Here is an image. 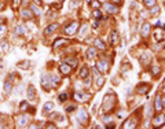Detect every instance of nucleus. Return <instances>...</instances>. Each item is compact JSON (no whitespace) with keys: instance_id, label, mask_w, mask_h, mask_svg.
I'll list each match as a JSON object with an SVG mask.
<instances>
[{"instance_id":"nucleus-31","label":"nucleus","mask_w":165,"mask_h":129,"mask_svg":"<svg viewBox=\"0 0 165 129\" xmlns=\"http://www.w3.org/2000/svg\"><path fill=\"white\" fill-rule=\"evenodd\" d=\"M26 107H29V103H28V102H22V105H21V110H25Z\"/></svg>"},{"instance_id":"nucleus-44","label":"nucleus","mask_w":165,"mask_h":129,"mask_svg":"<svg viewBox=\"0 0 165 129\" xmlns=\"http://www.w3.org/2000/svg\"><path fill=\"white\" fill-rule=\"evenodd\" d=\"M164 85H165V82H164Z\"/></svg>"},{"instance_id":"nucleus-18","label":"nucleus","mask_w":165,"mask_h":129,"mask_svg":"<svg viewBox=\"0 0 165 129\" xmlns=\"http://www.w3.org/2000/svg\"><path fill=\"white\" fill-rule=\"evenodd\" d=\"M21 14H22V17H24L25 19H30L32 18V11H30V10H22V13H21Z\"/></svg>"},{"instance_id":"nucleus-45","label":"nucleus","mask_w":165,"mask_h":129,"mask_svg":"<svg viewBox=\"0 0 165 129\" xmlns=\"http://www.w3.org/2000/svg\"><path fill=\"white\" fill-rule=\"evenodd\" d=\"M61 1H62V0H61Z\"/></svg>"},{"instance_id":"nucleus-7","label":"nucleus","mask_w":165,"mask_h":129,"mask_svg":"<svg viewBox=\"0 0 165 129\" xmlns=\"http://www.w3.org/2000/svg\"><path fill=\"white\" fill-rule=\"evenodd\" d=\"M77 120H78V122H87V120H88V115H87V111L84 110V109H81V110H78V113H77Z\"/></svg>"},{"instance_id":"nucleus-37","label":"nucleus","mask_w":165,"mask_h":129,"mask_svg":"<svg viewBox=\"0 0 165 129\" xmlns=\"http://www.w3.org/2000/svg\"><path fill=\"white\" fill-rule=\"evenodd\" d=\"M106 128H114V124H107Z\"/></svg>"},{"instance_id":"nucleus-8","label":"nucleus","mask_w":165,"mask_h":129,"mask_svg":"<svg viewBox=\"0 0 165 129\" xmlns=\"http://www.w3.org/2000/svg\"><path fill=\"white\" fill-rule=\"evenodd\" d=\"M154 107L157 111H161L164 109V105H162V99L160 98V95L155 96V103H154Z\"/></svg>"},{"instance_id":"nucleus-21","label":"nucleus","mask_w":165,"mask_h":129,"mask_svg":"<svg viewBox=\"0 0 165 129\" xmlns=\"http://www.w3.org/2000/svg\"><path fill=\"white\" fill-rule=\"evenodd\" d=\"M15 34H24L25 32H26V29L24 28V26H22V25H18V26H17V28H15Z\"/></svg>"},{"instance_id":"nucleus-33","label":"nucleus","mask_w":165,"mask_h":129,"mask_svg":"<svg viewBox=\"0 0 165 129\" xmlns=\"http://www.w3.org/2000/svg\"><path fill=\"white\" fill-rule=\"evenodd\" d=\"M158 72H160V70H158V67H157V66L153 67V74H154V76H155V74H158Z\"/></svg>"},{"instance_id":"nucleus-35","label":"nucleus","mask_w":165,"mask_h":129,"mask_svg":"<svg viewBox=\"0 0 165 129\" xmlns=\"http://www.w3.org/2000/svg\"><path fill=\"white\" fill-rule=\"evenodd\" d=\"M92 7L98 8V7H99V3H98V1H92Z\"/></svg>"},{"instance_id":"nucleus-2","label":"nucleus","mask_w":165,"mask_h":129,"mask_svg":"<svg viewBox=\"0 0 165 129\" xmlns=\"http://www.w3.org/2000/svg\"><path fill=\"white\" fill-rule=\"evenodd\" d=\"M51 76H48V74H44L43 77H41V85H43V88L45 89V91H48V89H51L52 88V84H51Z\"/></svg>"},{"instance_id":"nucleus-30","label":"nucleus","mask_w":165,"mask_h":129,"mask_svg":"<svg viewBox=\"0 0 165 129\" xmlns=\"http://www.w3.org/2000/svg\"><path fill=\"white\" fill-rule=\"evenodd\" d=\"M58 98H59V100H61V102H65L66 99H68V95H66V93H61Z\"/></svg>"},{"instance_id":"nucleus-9","label":"nucleus","mask_w":165,"mask_h":129,"mask_svg":"<svg viewBox=\"0 0 165 129\" xmlns=\"http://www.w3.org/2000/svg\"><path fill=\"white\" fill-rule=\"evenodd\" d=\"M149 89H150L149 84H139V85L136 86V91L139 92V93H146V92H149Z\"/></svg>"},{"instance_id":"nucleus-16","label":"nucleus","mask_w":165,"mask_h":129,"mask_svg":"<svg viewBox=\"0 0 165 129\" xmlns=\"http://www.w3.org/2000/svg\"><path fill=\"white\" fill-rule=\"evenodd\" d=\"M11 89H13V81H11V80H7V81L4 82V92L6 93H10Z\"/></svg>"},{"instance_id":"nucleus-27","label":"nucleus","mask_w":165,"mask_h":129,"mask_svg":"<svg viewBox=\"0 0 165 129\" xmlns=\"http://www.w3.org/2000/svg\"><path fill=\"white\" fill-rule=\"evenodd\" d=\"M68 63H69V65H72L73 69L77 66V61H76V59H72V58H69V59H68Z\"/></svg>"},{"instance_id":"nucleus-41","label":"nucleus","mask_w":165,"mask_h":129,"mask_svg":"<svg viewBox=\"0 0 165 129\" xmlns=\"http://www.w3.org/2000/svg\"><path fill=\"white\" fill-rule=\"evenodd\" d=\"M87 1H92V0H87Z\"/></svg>"},{"instance_id":"nucleus-5","label":"nucleus","mask_w":165,"mask_h":129,"mask_svg":"<svg viewBox=\"0 0 165 129\" xmlns=\"http://www.w3.org/2000/svg\"><path fill=\"white\" fill-rule=\"evenodd\" d=\"M73 67L69 65V63H62L61 66H59V72H61V74H63V76H68L69 73L72 72Z\"/></svg>"},{"instance_id":"nucleus-15","label":"nucleus","mask_w":165,"mask_h":129,"mask_svg":"<svg viewBox=\"0 0 165 129\" xmlns=\"http://www.w3.org/2000/svg\"><path fill=\"white\" fill-rule=\"evenodd\" d=\"M110 43H112V45H116V44L118 43V33H117L116 30H113V32H112V37H110Z\"/></svg>"},{"instance_id":"nucleus-23","label":"nucleus","mask_w":165,"mask_h":129,"mask_svg":"<svg viewBox=\"0 0 165 129\" xmlns=\"http://www.w3.org/2000/svg\"><path fill=\"white\" fill-rule=\"evenodd\" d=\"M87 58L88 59H94V58H95V48H89V50H88Z\"/></svg>"},{"instance_id":"nucleus-34","label":"nucleus","mask_w":165,"mask_h":129,"mask_svg":"<svg viewBox=\"0 0 165 129\" xmlns=\"http://www.w3.org/2000/svg\"><path fill=\"white\" fill-rule=\"evenodd\" d=\"M32 8H33V11H34V13H36V14H37V15L40 14V10L37 8V7H34V6H33V7H32Z\"/></svg>"},{"instance_id":"nucleus-6","label":"nucleus","mask_w":165,"mask_h":129,"mask_svg":"<svg viewBox=\"0 0 165 129\" xmlns=\"http://www.w3.org/2000/svg\"><path fill=\"white\" fill-rule=\"evenodd\" d=\"M74 99L78 102H87L91 99V95H85V93H81V92H76V93H74Z\"/></svg>"},{"instance_id":"nucleus-17","label":"nucleus","mask_w":165,"mask_h":129,"mask_svg":"<svg viewBox=\"0 0 165 129\" xmlns=\"http://www.w3.org/2000/svg\"><path fill=\"white\" fill-rule=\"evenodd\" d=\"M105 10H106V11H109V13H112V14H116L117 13V8L116 7H114V6H112V4H105Z\"/></svg>"},{"instance_id":"nucleus-29","label":"nucleus","mask_w":165,"mask_h":129,"mask_svg":"<svg viewBox=\"0 0 165 129\" xmlns=\"http://www.w3.org/2000/svg\"><path fill=\"white\" fill-rule=\"evenodd\" d=\"M6 30H7V28H6V25H3L1 22H0V36H1L3 33H4Z\"/></svg>"},{"instance_id":"nucleus-12","label":"nucleus","mask_w":165,"mask_h":129,"mask_svg":"<svg viewBox=\"0 0 165 129\" xmlns=\"http://www.w3.org/2000/svg\"><path fill=\"white\" fill-rule=\"evenodd\" d=\"M17 124L20 126H26L28 125V115H21L17 118Z\"/></svg>"},{"instance_id":"nucleus-3","label":"nucleus","mask_w":165,"mask_h":129,"mask_svg":"<svg viewBox=\"0 0 165 129\" xmlns=\"http://www.w3.org/2000/svg\"><path fill=\"white\" fill-rule=\"evenodd\" d=\"M96 69L101 73H106L107 70H109V63H107V61H105V59H101V61L98 62Z\"/></svg>"},{"instance_id":"nucleus-40","label":"nucleus","mask_w":165,"mask_h":129,"mask_svg":"<svg viewBox=\"0 0 165 129\" xmlns=\"http://www.w3.org/2000/svg\"><path fill=\"white\" fill-rule=\"evenodd\" d=\"M162 102H164V103H162V105H164V107H165V98H164V99H162Z\"/></svg>"},{"instance_id":"nucleus-11","label":"nucleus","mask_w":165,"mask_h":129,"mask_svg":"<svg viewBox=\"0 0 165 129\" xmlns=\"http://www.w3.org/2000/svg\"><path fill=\"white\" fill-rule=\"evenodd\" d=\"M94 47L99 48V50H106V44L103 43L101 38H95V40H94Z\"/></svg>"},{"instance_id":"nucleus-32","label":"nucleus","mask_w":165,"mask_h":129,"mask_svg":"<svg viewBox=\"0 0 165 129\" xmlns=\"http://www.w3.org/2000/svg\"><path fill=\"white\" fill-rule=\"evenodd\" d=\"M13 4H14V7H18L21 4V0H13Z\"/></svg>"},{"instance_id":"nucleus-28","label":"nucleus","mask_w":165,"mask_h":129,"mask_svg":"<svg viewBox=\"0 0 165 129\" xmlns=\"http://www.w3.org/2000/svg\"><path fill=\"white\" fill-rule=\"evenodd\" d=\"M29 98H30V99H33V98H34V88L32 85L29 86Z\"/></svg>"},{"instance_id":"nucleus-4","label":"nucleus","mask_w":165,"mask_h":129,"mask_svg":"<svg viewBox=\"0 0 165 129\" xmlns=\"http://www.w3.org/2000/svg\"><path fill=\"white\" fill-rule=\"evenodd\" d=\"M77 29H78V24H77V22H72L68 28H65V33H66V34H74L76 32H77Z\"/></svg>"},{"instance_id":"nucleus-22","label":"nucleus","mask_w":165,"mask_h":129,"mask_svg":"<svg viewBox=\"0 0 165 129\" xmlns=\"http://www.w3.org/2000/svg\"><path fill=\"white\" fill-rule=\"evenodd\" d=\"M143 3L147 8H151V7H154L155 6V0H143Z\"/></svg>"},{"instance_id":"nucleus-1","label":"nucleus","mask_w":165,"mask_h":129,"mask_svg":"<svg viewBox=\"0 0 165 129\" xmlns=\"http://www.w3.org/2000/svg\"><path fill=\"white\" fill-rule=\"evenodd\" d=\"M114 103H116V96L113 93H107L103 99V111H110L114 107Z\"/></svg>"},{"instance_id":"nucleus-10","label":"nucleus","mask_w":165,"mask_h":129,"mask_svg":"<svg viewBox=\"0 0 165 129\" xmlns=\"http://www.w3.org/2000/svg\"><path fill=\"white\" fill-rule=\"evenodd\" d=\"M94 77H95V80H96V85L98 86H102V77H101V72L98 70V69H94Z\"/></svg>"},{"instance_id":"nucleus-19","label":"nucleus","mask_w":165,"mask_h":129,"mask_svg":"<svg viewBox=\"0 0 165 129\" xmlns=\"http://www.w3.org/2000/svg\"><path fill=\"white\" fill-rule=\"evenodd\" d=\"M52 109H54V105L51 103V102H48V103H45V105H44L43 113H44V114H47V111H51Z\"/></svg>"},{"instance_id":"nucleus-14","label":"nucleus","mask_w":165,"mask_h":129,"mask_svg":"<svg viewBox=\"0 0 165 129\" xmlns=\"http://www.w3.org/2000/svg\"><path fill=\"white\" fill-rule=\"evenodd\" d=\"M150 29H151L150 24H145V25H143V26H142V36H143V37H147L149 33H150Z\"/></svg>"},{"instance_id":"nucleus-42","label":"nucleus","mask_w":165,"mask_h":129,"mask_svg":"<svg viewBox=\"0 0 165 129\" xmlns=\"http://www.w3.org/2000/svg\"><path fill=\"white\" fill-rule=\"evenodd\" d=\"M164 92H165V85H164Z\"/></svg>"},{"instance_id":"nucleus-20","label":"nucleus","mask_w":165,"mask_h":129,"mask_svg":"<svg viewBox=\"0 0 165 129\" xmlns=\"http://www.w3.org/2000/svg\"><path fill=\"white\" fill-rule=\"evenodd\" d=\"M162 122H164V115H162V114L157 115V117H155V120H154V125H155V126H158V125H161Z\"/></svg>"},{"instance_id":"nucleus-26","label":"nucleus","mask_w":165,"mask_h":129,"mask_svg":"<svg viewBox=\"0 0 165 129\" xmlns=\"http://www.w3.org/2000/svg\"><path fill=\"white\" fill-rule=\"evenodd\" d=\"M94 18H95V19H101V18H102V13H101L99 10H95V11H94Z\"/></svg>"},{"instance_id":"nucleus-25","label":"nucleus","mask_w":165,"mask_h":129,"mask_svg":"<svg viewBox=\"0 0 165 129\" xmlns=\"http://www.w3.org/2000/svg\"><path fill=\"white\" fill-rule=\"evenodd\" d=\"M87 76H88V69L87 67H82L81 70H80V77L81 78H87Z\"/></svg>"},{"instance_id":"nucleus-39","label":"nucleus","mask_w":165,"mask_h":129,"mask_svg":"<svg viewBox=\"0 0 165 129\" xmlns=\"http://www.w3.org/2000/svg\"><path fill=\"white\" fill-rule=\"evenodd\" d=\"M114 3H118V4H121L122 0H114Z\"/></svg>"},{"instance_id":"nucleus-43","label":"nucleus","mask_w":165,"mask_h":129,"mask_svg":"<svg viewBox=\"0 0 165 129\" xmlns=\"http://www.w3.org/2000/svg\"><path fill=\"white\" fill-rule=\"evenodd\" d=\"M162 128H165V125H162Z\"/></svg>"},{"instance_id":"nucleus-38","label":"nucleus","mask_w":165,"mask_h":129,"mask_svg":"<svg viewBox=\"0 0 165 129\" xmlns=\"http://www.w3.org/2000/svg\"><path fill=\"white\" fill-rule=\"evenodd\" d=\"M34 3L36 4H41V0H34Z\"/></svg>"},{"instance_id":"nucleus-13","label":"nucleus","mask_w":165,"mask_h":129,"mask_svg":"<svg viewBox=\"0 0 165 129\" xmlns=\"http://www.w3.org/2000/svg\"><path fill=\"white\" fill-rule=\"evenodd\" d=\"M57 29H58V24H52V25H50L48 28H47L45 30H44V34H45V36H48V34L54 33V32H55Z\"/></svg>"},{"instance_id":"nucleus-36","label":"nucleus","mask_w":165,"mask_h":129,"mask_svg":"<svg viewBox=\"0 0 165 129\" xmlns=\"http://www.w3.org/2000/svg\"><path fill=\"white\" fill-rule=\"evenodd\" d=\"M74 109H76V107H74V106H70V107H68V109H66V110H68V111H73V110H74Z\"/></svg>"},{"instance_id":"nucleus-24","label":"nucleus","mask_w":165,"mask_h":129,"mask_svg":"<svg viewBox=\"0 0 165 129\" xmlns=\"http://www.w3.org/2000/svg\"><path fill=\"white\" fill-rule=\"evenodd\" d=\"M135 125L136 122L134 120H129V121H127L125 124H124V128H135Z\"/></svg>"}]
</instances>
